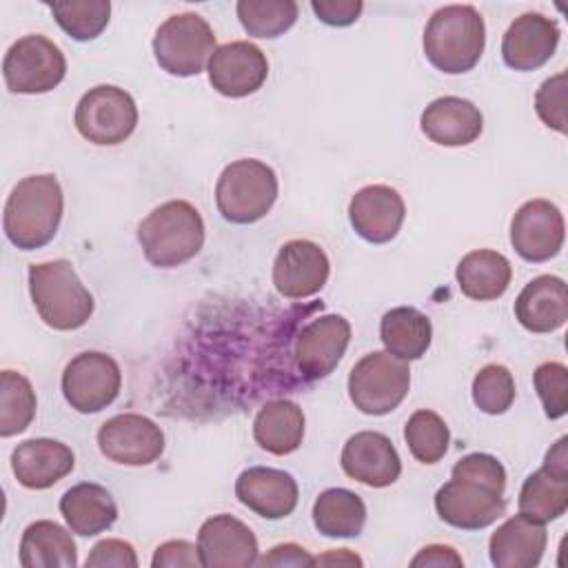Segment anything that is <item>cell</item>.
Here are the masks:
<instances>
[{"label": "cell", "instance_id": "44dd1931", "mask_svg": "<svg viewBox=\"0 0 568 568\" xmlns=\"http://www.w3.org/2000/svg\"><path fill=\"white\" fill-rule=\"evenodd\" d=\"M237 499L264 519H282L297 506V484L286 470L251 466L235 481Z\"/></svg>", "mask_w": 568, "mask_h": 568}, {"label": "cell", "instance_id": "74e56055", "mask_svg": "<svg viewBox=\"0 0 568 568\" xmlns=\"http://www.w3.org/2000/svg\"><path fill=\"white\" fill-rule=\"evenodd\" d=\"M532 384L544 404L546 417H564L568 410V368L561 362H544L535 368Z\"/></svg>", "mask_w": 568, "mask_h": 568}, {"label": "cell", "instance_id": "7bdbcfd3", "mask_svg": "<svg viewBox=\"0 0 568 568\" xmlns=\"http://www.w3.org/2000/svg\"><path fill=\"white\" fill-rule=\"evenodd\" d=\"M311 9L324 24L348 27L359 18L364 4L359 0H313Z\"/></svg>", "mask_w": 568, "mask_h": 568}, {"label": "cell", "instance_id": "8d00e7d4", "mask_svg": "<svg viewBox=\"0 0 568 568\" xmlns=\"http://www.w3.org/2000/svg\"><path fill=\"white\" fill-rule=\"evenodd\" d=\"M473 402L488 415L506 413L515 402L513 373L501 364L484 366L473 379Z\"/></svg>", "mask_w": 568, "mask_h": 568}, {"label": "cell", "instance_id": "3957f363", "mask_svg": "<svg viewBox=\"0 0 568 568\" xmlns=\"http://www.w3.org/2000/svg\"><path fill=\"white\" fill-rule=\"evenodd\" d=\"M486 44V24L470 4H448L437 9L424 29V53L444 73L470 71Z\"/></svg>", "mask_w": 568, "mask_h": 568}, {"label": "cell", "instance_id": "d6a6232c", "mask_svg": "<svg viewBox=\"0 0 568 568\" xmlns=\"http://www.w3.org/2000/svg\"><path fill=\"white\" fill-rule=\"evenodd\" d=\"M36 393L31 382L16 371L0 373V435L11 437L29 428L36 417Z\"/></svg>", "mask_w": 568, "mask_h": 568}, {"label": "cell", "instance_id": "f35d334b", "mask_svg": "<svg viewBox=\"0 0 568 568\" xmlns=\"http://www.w3.org/2000/svg\"><path fill=\"white\" fill-rule=\"evenodd\" d=\"M535 111L546 126L559 133H566V73L564 71L548 78L539 87L535 95Z\"/></svg>", "mask_w": 568, "mask_h": 568}, {"label": "cell", "instance_id": "7c38bea8", "mask_svg": "<svg viewBox=\"0 0 568 568\" xmlns=\"http://www.w3.org/2000/svg\"><path fill=\"white\" fill-rule=\"evenodd\" d=\"M98 446L115 464L149 466L164 453V433L140 413H120L100 426Z\"/></svg>", "mask_w": 568, "mask_h": 568}, {"label": "cell", "instance_id": "e575fe53", "mask_svg": "<svg viewBox=\"0 0 568 568\" xmlns=\"http://www.w3.org/2000/svg\"><path fill=\"white\" fill-rule=\"evenodd\" d=\"M49 9L60 29L78 42L98 38L106 29L111 16L109 0H62L51 2Z\"/></svg>", "mask_w": 568, "mask_h": 568}, {"label": "cell", "instance_id": "ba28073f", "mask_svg": "<svg viewBox=\"0 0 568 568\" xmlns=\"http://www.w3.org/2000/svg\"><path fill=\"white\" fill-rule=\"evenodd\" d=\"M67 73V60L60 47L40 36L31 33L16 40L2 60L4 84L11 93H47L55 89Z\"/></svg>", "mask_w": 568, "mask_h": 568}, {"label": "cell", "instance_id": "5b68a950", "mask_svg": "<svg viewBox=\"0 0 568 568\" xmlns=\"http://www.w3.org/2000/svg\"><path fill=\"white\" fill-rule=\"evenodd\" d=\"M277 197L275 171L255 158H242L224 166L215 184L217 211L226 222L253 224L262 220Z\"/></svg>", "mask_w": 568, "mask_h": 568}, {"label": "cell", "instance_id": "836d02e7", "mask_svg": "<svg viewBox=\"0 0 568 568\" xmlns=\"http://www.w3.org/2000/svg\"><path fill=\"white\" fill-rule=\"evenodd\" d=\"M237 18L248 36L277 38L297 20V4L293 0H240Z\"/></svg>", "mask_w": 568, "mask_h": 568}, {"label": "cell", "instance_id": "7402d4cb", "mask_svg": "<svg viewBox=\"0 0 568 568\" xmlns=\"http://www.w3.org/2000/svg\"><path fill=\"white\" fill-rule=\"evenodd\" d=\"M75 466L73 450L49 437H36L18 444L11 453V470L24 488L44 490L67 477Z\"/></svg>", "mask_w": 568, "mask_h": 568}, {"label": "cell", "instance_id": "2e32d148", "mask_svg": "<svg viewBox=\"0 0 568 568\" xmlns=\"http://www.w3.org/2000/svg\"><path fill=\"white\" fill-rule=\"evenodd\" d=\"M328 255L311 240L284 242L273 262L275 291L288 300H304L320 293L328 280Z\"/></svg>", "mask_w": 568, "mask_h": 568}, {"label": "cell", "instance_id": "d590c367", "mask_svg": "<svg viewBox=\"0 0 568 568\" xmlns=\"http://www.w3.org/2000/svg\"><path fill=\"white\" fill-rule=\"evenodd\" d=\"M404 439L410 455L422 464H437L450 444V433L446 422L435 410H415L406 426Z\"/></svg>", "mask_w": 568, "mask_h": 568}, {"label": "cell", "instance_id": "cb8c5ba5", "mask_svg": "<svg viewBox=\"0 0 568 568\" xmlns=\"http://www.w3.org/2000/svg\"><path fill=\"white\" fill-rule=\"evenodd\" d=\"M515 317L530 333H552L568 320L566 282L557 275L530 280L515 300Z\"/></svg>", "mask_w": 568, "mask_h": 568}, {"label": "cell", "instance_id": "d4e9b609", "mask_svg": "<svg viewBox=\"0 0 568 568\" xmlns=\"http://www.w3.org/2000/svg\"><path fill=\"white\" fill-rule=\"evenodd\" d=\"M546 541L544 524L519 513L490 535V561L497 568H532L541 561Z\"/></svg>", "mask_w": 568, "mask_h": 568}, {"label": "cell", "instance_id": "60d3db41", "mask_svg": "<svg viewBox=\"0 0 568 568\" xmlns=\"http://www.w3.org/2000/svg\"><path fill=\"white\" fill-rule=\"evenodd\" d=\"M138 555L133 546L124 539H102L98 541L89 557L87 568H135Z\"/></svg>", "mask_w": 568, "mask_h": 568}, {"label": "cell", "instance_id": "4316f807", "mask_svg": "<svg viewBox=\"0 0 568 568\" xmlns=\"http://www.w3.org/2000/svg\"><path fill=\"white\" fill-rule=\"evenodd\" d=\"M20 564L24 568H75L78 548L67 528L49 519H38L22 532Z\"/></svg>", "mask_w": 568, "mask_h": 568}, {"label": "cell", "instance_id": "ffe728a7", "mask_svg": "<svg viewBox=\"0 0 568 568\" xmlns=\"http://www.w3.org/2000/svg\"><path fill=\"white\" fill-rule=\"evenodd\" d=\"M404 215L406 206L402 195L386 184H368L359 189L348 204L353 231L371 244L390 242L399 233Z\"/></svg>", "mask_w": 568, "mask_h": 568}, {"label": "cell", "instance_id": "ee69618b", "mask_svg": "<svg viewBox=\"0 0 568 568\" xmlns=\"http://www.w3.org/2000/svg\"><path fill=\"white\" fill-rule=\"evenodd\" d=\"M260 566H315V557H311L297 544H280L273 546L264 557H257Z\"/></svg>", "mask_w": 568, "mask_h": 568}, {"label": "cell", "instance_id": "ab89813d", "mask_svg": "<svg viewBox=\"0 0 568 568\" xmlns=\"http://www.w3.org/2000/svg\"><path fill=\"white\" fill-rule=\"evenodd\" d=\"M453 477H470L504 493L506 470L501 462L488 453H468L453 466Z\"/></svg>", "mask_w": 568, "mask_h": 568}, {"label": "cell", "instance_id": "5bb4252c", "mask_svg": "<svg viewBox=\"0 0 568 568\" xmlns=\"http://www.w3.org/2000/svg\"><path fill=\"white\" fill-rule=\"evenodd\" d=\"M211 87L226 98L255 93L268 75V60L260 47L248 40H233L215 47L206 64Z\"/></svg>", "mask_w": 568, "mask_h": 568}, {"label": "cell", "instance_id": "7dc6e473", "mask_svg": "<svg viewBox=\"0 0 568 568\" xmlns=\"http://www.w3.org/2000/svg\"><path fill=\"white\" fill-rule=\"evenodd\" d=\"M315 564H355V566H362V559L357 555H351L346 548H339V552H328L324 557H317Z\"/></svg>", "mask_w": 568, "mask_h": 568}, {"label": "cell", "instance_id": "277c9868", "mask_svg": "<svg viewBox=\"0 0 568 568\" xmlns=\"http://www.w3.org/2000/svg\"><path fill=\"white\" fill-rule=\"evenodd\" d=\"M29 295L40 320L55 331H75L93 315V295L69 260L31 264Z\"/></svg>", "mask_w": 568, "mask_h": 568}, {"label": "cell", "instance_id": "8992f818", "mask_svg": "<svg viewBox=\"0 0 568 568\" xmlns=\"http://www.w3.org/2000/svg\"><path fill=\"white\" fill-rule=\"evenodd\" d=\"M215 51V33L211 24L193 11L166 18L153 36V53L158 64L180 78L197 75Z\"/></svg>", "mask_w": 568, "mask_h": 568}, {"label": "cell", "instance_id": "7a4b0ae2", "mask_svg": "<svg viewBox=\"0 0 568 568\" xmlns=\"http://www.w3.org/2000/svg\"><path fill=\"white\" fill-rule=\"evenodd\" d=\"M138 242L149 264L175 268L200 253L204 244V220L191 202L169 200L140 222Z\"/></svg>", "mask_w": 568, "mask_h": 568}, {"label": "cell", "instance_id": "8fae6325", "mask_svg": "<svg viewBox=\"0 0 568 568\" xmlns=\"http://www.w3.org/2000/svg\"><path fill=\"white\" fill-rule=\"evenodd\" d=\"M435 510L437 515L462 530H479L495 524L504 510V493L470 479V477H453L435 493Z\"/></svg>", "mask_w": 568, "mask_h": 568}, {"label": "cell", "instance_id": "484cf974", "mask_svg": "<svg viewBox=\"0 0 568 568\" xmlns=\"http://www.w3.org/2000/svg\"><path fill=\"white\" fill-rule=\"evenodd\" d=\"M60 513L71 532L93 537L109 530L118 519V504L113 495L93 481L71 486L60 499Z\"/></svg>", "mask_w": 568, "mask_h": 568}, {"label": "cell", "instance_id": "ac0fdd59", "mask_svg": "<svg viewBox=\"0 0 568 568\" xmlns=\"http://www.w3.org/2000/svg\"><path fill=\"white\" fill-rule=\"evenodd\" d=\"M197 550L204 568L257 564V539L253 530L233 515L209 517L197 532Z\"/></svg>", "mask_w": 568, "mask_h": 568}, {"label": "cell", "instance_id": "9a60e30c", "mask_svg": "<svg viewBox=\"0 0 568 568\" xmlns=\"http://www.w3.org/2000/svg\"><path fill=\"white\" fill-rule=\"evenodd\" d=\"M351 342V324L337 313L320 315L295 339V366L304 379H322L335 371Z\"/></svg>", "mask_w": 568, "mask_h": 568}, {"label": "cell", "instance_id": "1f68e13d", "mask_svg": "<svg viewBox=\"0 0 568 568\" xmlns=\"http://www.w3.org/2000/svg\"><path fill=\"white\" fill-rule=\"evenodd\" d=\"M568 508V475H559L546 466L530 473L519 490V513L548 524Z\"/></svg>", "mask_w": 568, "mask_h": 568}, {"label": "cell", "instance_id": "52a82bcc", "mask_svg": "<svg viewBox=\"0 0 568 568\" xmlns=\"http://www.w3.org/2000/svg\"><path fill=\"white\" fill-rule=\"evenodd\" d=\"M410 388V368L388 351L364 355L348 375V397L366 415L395 410Z\"/></svg>", "mask_w": 568, "mask_h": 568}, {"label": "cell", "instance_id": "6da1fadb", "mask_svg": "<svg viewBox=\"0 0 568 568\" xmlns=\"http://www.w3.org/2000/svg\"><path fill=\"white\" fill-rule=\"evenodd\" d=\"M64 195L51 173L22 178L4 204V235L20 251H33L49 244L60 226Z\"/></svg>", "mask_w": 568, "mask_h": 568}, {"label": "cell", "instance_id": "d6986e66", "mask_svg": "<svg viewBox=\"0 0 568 568\" xmlns=\"http://www.w3.org/2000/svg\"><path fill=\"white\" fill-rule=\"evenodd\" d=\"M559 44V27L552 18L528 11L510 22L501 40V58L515 71L544 67Z\"/></svg>", "mask_w": 568, "mask_h": 568}, {"label": "cell", "instance_id": "603a6c76", "mask_svg": "<svg viewBox=\"0 0 568 568\" xmlns=\"http://www.w3.org/2000/svg\"><path fill=\"white\" fill-rule=\"evenodd\" d=\"M422 131L442 146H466L481 135V111L464 98L444 95L433 100L422 113Z\"/></svg>", "mask_w": 568, "mask_h": 568}, {"label": "cell", "instance_id": "bcb514c9", "mask_svg": "<svg viewBox=\"0 0 568 568\" xmlns=\"http://www.w3.org/2000/svg\"><path fill=\"white\" fill-rule=\"evenodd\" d=\"M566 444L568 439L566 437H559L552 448L546 453V459H544V466L559 473V475H568V453H566Z\"/></svg>", "mask_w": 568, "mask_h": 568}, {"label": "cell", "instance_id": "4fadbf2b", "mask_svg": "<svg viewBox=\"0 0 568 568\" xmlns=\"http://www.w3.org/2000/svg\"><path fill=\"white\" fill-rule=\"evenodd\" d=\"M561 211L544 197L524 202L510 222V244L526 262H548L564 246Z\"/></svg>", "mask_w": 568, "mask_h": 568}, {"label": "cell", "instance_id": "9c48e42d", "mask_svg": "<svg viewBox=\"0 0 568 568\" xmlns=\"http://www.w3.org/2000/svg\"><path fill=\"white\" fill-rule=\"evenodd\" d=\"M135 100L120 87L98 84L89 89L75 106V129L93 144H120L135 131Z\"/></svg>", "mask_w": 568, "mask_h": 568}, {"label": "cell", "instance_id": "e0dca14e", "mask_svg": "<svg viewBox=\"0 0 568 568\" xmlns=\"http://www.w3.org/2000/svg\"><path fill=\"white\" fill-rule=\"evenodd\" d=\"M339 464L351 479L371 488H386L402 475V459L393 442L377 430H359L348 437Z\"/></svg>", "mask_w": 568, "mask_h": 568}, {"label": "cell", "instance_id": "30bf717a", "mask_svg": "<svg viewBox=\"0 0 568 568\" xmlns=\"http://www.w3.org/2000/svg\"><path fill=\"white\" fill-rule=\"evenodd\" d=\"M122 371L118 362L100 351L75 355L62 373V395L78 413H98L120 393Z\"/></svg>", "mask_w": 568, "mask_h": 568}, {"label": "cell", "instance_id": "4dcf8cb0", "mask_svg": "<svg viewBox=\"0 0 568 568\" xmlns=\"http://www.w3.org/2000/svg\"><path fill=\"white\" fill-rule=\"evenodd\" d=\"M366 521L362 497L346 488H328L313 504V524L326 537H357Z\"/></svg>", "mask_w": 568, "mask_h": 568}, {"label": "cell", "instance_id": "f6af8a7d", "mask_svg": "<svg viewBox=\"0 0 568 568\" xmlns=\"http://www.w3.org/2000/svg\"><path fill=\"white\" fill-rule=\"evenodd\" d=\"M410 566L417 568V566H433V568H442V566H464V559L457 555L455 548L450 546H444V544H430V546H424L413 559H410Z\"/></svg>", "mask_w": 568, "mask_h": 568}, {"label": "cell", "instance_id": "83f0119b", "mask_svg": "<svg viewBox=\"0 0 568 568\" xmlns=\"http://www.w3.org/2000/svg\"><path fill=\"white\" fill-rule=\"evenodd\" d=\"M459 291L477 302L497 300L506 293L510 280H513V266L506 255L479 248L466 253L455 271Z\"/></svg>", "mask_w": 568, "mask_h": 568}, {"label": "cell", "instance_id": "f1b7e54d", "mask_svg": "<svg viewBox=\"0 0 568 568\" xmlns=\"http://www.w3.org/2000/svg\"><path fill=\"white\" fill-rule=\"evenodd\" d=\"M257 446L271 455H288L304 439V413L291 399L266 402L253 419Z\"/></svg>", "mask_w": 568, "mask_h": 568}, {"label": "cell", "instance_id": "b9f144b4", "mask_svg": "<svg viewBox=\"0 0 568 568\" xmlns=\"http://www.w3.org/2000/svg\"><path fill=\"white\" fill-rule=\"evenodd\" d=\"M151 566L153 568H195V566H202V559L195 544L186 539H171L155 548Z\"/></svg>", "mask_w": 568, "mask_h": 568}, {"label": "cell", "instance_id": "f546056e", "mask_svg": "<svg viewBox=\"0 0 568 568\" xmlns=\"http://www.w3.org/2000/svg\"><path fill=\"white\" fill-rule=\"evenodd\" d=\"M379 337L390 355L413 362L428 351L433 326L430 320L415 306H397L384 313L379 322Z\"/></svg>", "mask_w": 568, "mask_h": 568}]
</instances>
